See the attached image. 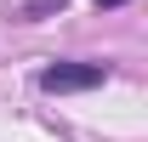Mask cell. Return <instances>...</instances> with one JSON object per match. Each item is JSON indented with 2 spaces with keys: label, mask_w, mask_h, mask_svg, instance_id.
I'll list each match as a JSON object with an SVG mask.
<instances>
[{
  "label": "cell",
  "mask_w": 148,
  "mask_h": 142,
  "mask_svg": "<svg viewBox=\"0 0 148 142\" xmlns=\"http://www.w3.org/2000/svg\"><path fill=\"white\" fill-rule=\"evenodd\" d=\"M91 6H125V0H91Z\"/></svg>",
  "instance_id": "cell-3"
},
{
  "label": "cell",
  "mask_w": 148,
  "mask_h": 142,
  "mask_svg": "<svg viewBox=\"0 0 148 142\" xmlns=\"http://www.w3.org/2000/svg\"><path fill=\"white\" fill-rule=\"evenodd\" d=\"M108 80L103 63H51V68L40 74V85L51 91V97H69V91H97Z\"/></svg>",
  "instance_id": "cell-1"
},
{
  "label": "cell",
  "mask_w": 148,
  "mask_h": 142,
  "mask_svg": "<svg viewBox=\"0 0 148 142\" xmlns=\"http://www.w3.org/2000/svg\"><path fill=\"white\" fill-rule=\"evenodd\" d=\"M46 12H63V0H29V6H23V17H29V23H40Z\"/></svg>",
  "instance_id": "cell-2"
}]
</instances>
